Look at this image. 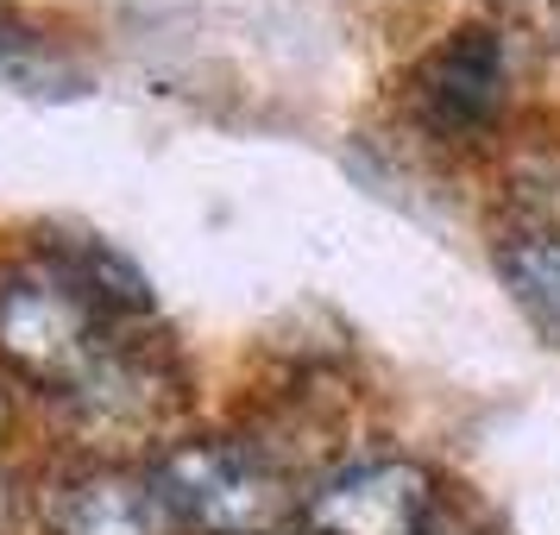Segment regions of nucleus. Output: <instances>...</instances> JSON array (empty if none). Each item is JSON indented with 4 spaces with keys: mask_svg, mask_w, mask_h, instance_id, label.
Masks as SVG:
<instances>
[{
    "mask_svg": "<svg viewBox=\"0 0 560 535\" xmlns=\"http://www.w3.org/2000/svg\"><path fill=\"white\" fill-rule=\"evenodd\" d=\"M498 107H504V32L466 26L416 70V114L441 139L479 132Z\"/></svg>",
    "mask_w": 560,
    "mask_h": 535,
    "instance_id": "4",
    "label": "nucleus"
},
{
    "mask_svg": "<svg viewBox=\"0 0 560 535\" xmlns=\"http://www.w3.org/2000/svg\"><path fill=\"white\" fill-rule=\"evenodd\" d=\"M152 479L171 516L196 535H271L296 510L283 473L246 441H183Z\"/></svg>",
    "mask_w": 560,
    "mask_h": 535,
    "instance_id": "2",
    "label": "nucleus"
},
{
    "mask_svg": "<svg viewBox=\"0 0 560 535\" xmlns=\"http://www.w3.org/2000/svg\"><path fill=\"white\" fill-rule=\"evenodd\" d=\"M498 278L510 283L516 309L560 347V233H523L498 246Z\"/></svg>",
    "mask_w": 560,
    "mask_h": 535,
    "instance_id": "6",
    "label": "nucleus"
},
{
    "mask_svg": "<svg viewBox=\"0 0 560 535\" xmlns=\"http://www.w3.org/2000/svg\"><path fill=\"white\" fill-rule=\"evenodd\" d=\"M45 258H51V265H63V271H70V278H77L82 290L107 309V315H145V309H152L145 278H139V271H132V265L114 253L107 240H57Z\"/></svg>",
    "mask_w": 560,
    "mask_h": 535,
    "instance_id": "7",
    "label": "nucleus"
},
{
    "mask_svg": "<svg viewBox=\"0 0 560 535\" xmlns=\"http://www.w3.org/2000/svg\"><path fill=\"white\" fill-rule=\"evenodd\" d=\"M177 516L164 504L158 479L95 466L57 485L51 498V535H171Z\"/></svg>",
    "mask_w": 560,
    "mask_h": 535,
    "instance_id": "5",
    "label": "nucleus"
},
{
    "mask_svg": "<svg viewBox=\"0 0 560 535\" xmlns=\"http://www.w3.org/2000/svg\"><path fill=\"white\" fill-rule=\"evenodd\" d=\"M0 422H7V397H0Z\"/></svg>",
    "mask_w": 560,
    "mask_h": 535,
    "instance_id": "9",
    "label": "nucleus"
},
{
    "mask_svg": "<svg viewBox=\"0 0 560 535\" xmlns=\"http://www.w3.org/2000/svg\"><path fill=\"white\" fill-rule=\"evenodd\" d=\"M303 516L315 535H429L434 479L409 460H359L308 491Z\"/></svg>",
    "mask_w": 560,
    "mask_h": 535,
    "instance_id": "3",
    "label": "nucleus"
},
{
    "mask_svg": "<svg viewBox=\"0 0 560 535\" xmlns=\"http://www.w3.org/2000/svg\"><path fill=\"white\" fill-rule=\"evenodd\" d=\"M7 523H13V485H7V473H0V535H7Z\"/></svg>",
    "mask_w": 560,
    "mask_h": 535,
    "instance_id": "8",
    "label": "nucleus"
},
{
    "mask_svg": "<svg viewBox=\"0 0 560 535\" xmlns=\"http://www.w3.org/2000/svg\"><path fill=\"white\" fill-rule=\"evenodd\" d=\"M0 353L26 379L82 397L120 359V347L107 340V309L63 265L38 258L0 278Z\"/></svg>",
    "mask_w": 560,
    "mask_h": 535,
    "instance_id": "1",
    "label": "nucleus"
}]
</instances>
